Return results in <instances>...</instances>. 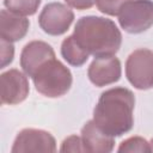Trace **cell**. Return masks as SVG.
I'll return each instance as SVG.
<instances>
[{"instance_id":"7","label":"cell","mask_w":153,"mask_h":153,"mask_svg":"<svg viewBox=\"0 0 153 153\" xmlns=\"http://www.w3.org/2000/svg\"><path fill=\"white\" fill-rule=\"evenodd\" d=\"M55 137L45 130L26 128L18 133L11 148L12 153L25 152H55Z\"/></svg>"},{"instance_id":"14","label":"cell","mask_w":153,"mask_h":153,"mask_svg":"<svg viewBox=\"0 0 153 153\" xmlns=\"http://www.w3.org/2000/svg\"><path fill=\"white\" fill-rule=\"evenodd\" d=\"M42 0H4V6L18 16H33Z\"/></svg>"},{"instance_id":"16","label":"cell","mask_w":153,"mask_h":153,"mask_svg":"<svg viewBox=\"0 0 153 153\" xmlns=\"http://www.w3.org/2000/svg\"><path fill=\"white\" fill-rule=\"evenodd\" d=\"M127 0H96L97 8L108 16H118L121 7Z\"/></svg>"},{"instance_id":"19","label":"cell","mask_w":153,"mask_h":153,"mask_svg":"<svg viewBox=\"0 0 153 153\" xmlns=\"http://www.w3.org/2000/svg\"><path fill=\"white\" fill-rule=\"evenodd\" d=\"M66 4L73 8H76L79 11H84V10H88L91 8L96 0H65Z\"/></svg>"},{"instance_id":"20","label":"cell","mask_w":153,"mask_h":153,"mask_svg":"<svg viewBox=\"0 0 153 153\" xmlns=\"http://www.w3.org/2000/svg\"><path fill=\"white\" fill-rule=\"evenodd\" d=\"M149 145H151V149L153 151V139L151 140V142H149Z\"/></svg>"},{"instance_id":"4","label":"cell","mask_w":153,"mask_h":153,"mask_svg":"<svg viewBox=\"0 0 153 153\" xmlns=\"http://www.w3.org/2000/svg\"><path fill=\"white\" fill-rule=\"evenodd\" d=\"M118 23L129 33H141L153 25L152 0H127L120 10Z\"/></svg>"},{"instance_id":"11","label":"cell","mask_w":153,"mask_h":153,"mask_svg":"<svg viewBox=\"0 0 153 153\" xmlns=\"http://www.w3.org/2000/svg\"><path fill=\"white\" fill-rule=\"evenodd\" d=\"M81 140L85 152L90 153H109L115 146L114 137L105 134L93 120L87 121L81 128Z\"/></svg>"},{"instance_id":"10","label":"cell","mask_w":153,"mask_h":153,"mask_svg":"<svg viewBox=\"0 0 153 153\" xmlns=\"http://www.w3.org/2000/svg\"><path fill=\"white\" fill-rule=\"evenodd\" d=\"M121 73V62L115 56L94 59L87 71L90 81L97 87H103L118 81Z\"/></svg>"},{"instance_id":"15","label":"cell","mask_w":153,"mask_h":153,"mask_svg":"<svg viewBox=\"0 0 153 153\" xmlns=\"http://www.w3.org/2000/svg\"><path fill=\"white\" fill-rule=\"evenodd\" d=\"M118 152H152L149 142L140 136H133L121 142Z\"/></svg>"},{"instance_id":"5","label":"cell","mask_w":153,"mask_h":153,"mask_svg":"<svg viewBox=\"0 0 153 153\" xmlns=\"http://www.w3.org/2000/svg\"><path fill=\"white\" fill-rule=\"evenodd\" d=\"M126 76L137 90L153 87V51L149 49L134 50L126 61Z\"/></svg>"},{"instance_id":"9","label":"cell","mask_w":153,"mask_h":153,"mask_svg":"<svg viewBox=\"0 0 153 153\" xmlns=\"http://www.w3.org/2000/svg\"><path fill=\"white\" fill-rule=\"evenodd\" d=\"M55 57V51L50 44L43 41H31L22 50L20 67L27 76H32L35 72L48 60Z\"/></svg>"},{"instance_id":"8","label":"cell","mask_w":153,"mask_h":153,"mask_svg":"<svg viewBox=\"0 0 153 153\" xmlns=\"http://www.w3.org/2000/svg\"><path fill=\"white\" fill-rule=\"evenodd\" d=\"M1 80V103L16 105L26 99L30 92L26 74L18 69H8L0 75Z\"/></svg>"},{"instance_id":"3","label":"cell","mask_w":153,"mask_h":153,"mask_svg":"<svg viewBox=\"0 0 153 153\" xmlns=\"http://www.w3.org/2000/svg\"><path fill=\"white\" fill-rule=\"evenodd\" d=\"M31 78L36 90L49 98H57L66 94L73 82L69 68L55 57L44 62Z\"/></svg>"},{"instance_id":"13","label":"cell","mask_w":153,"mask_h":153,"mask_svg":"<svg viewBox=\"0 0 153 153\" xmlns=\"http://www.w3.org/2000/svg\"><path fill=\"white\" fill-rule=\"evenodd\" d=\"M61 55L67 61V63H69L71 66H74V67L82 66L90 56V54L86 50H84L80 47V44L75 41L73 35L68 36L67 38H65L62 41Z\"/></svg>"},{"instance_id":"17","label":"cell","mask_w":153,"mask_h":153,"mask_svg":"<svg viewBox=\"0 0 153 153\" xmlns=\"http://www.w3.org/2000/svg\"><path fill=\"white\" fill-rule=\"evenodd\" d=\"M60 152H85L81 137H79L76 135L68 136L61 143Z\"/></svg>"},{"instance_id":"18","label":"cell","mask_w":153,"mask_h":153,"mask_svg":"<svg viewBox=\"0 0 153 153\" xmlns=\"http://www.w3.org/2000/svg\"><path fill=\"white\" fill-rule=\"evenodd\" d=\"M0 41H1V67L0 68H5L7 65H10L13 61L14 47L12 42L5 41L2 38Z\"/></svg>"},{"instance_id":"6","label":"cell","mask_w":153,"mask_h":153,"mask_svg":"<svg viewBox=\"0 0 153 153\" xmlns=\"http://www.w3.org/2000/svg\"><path fill=\"white\" fill-rule=\"evenodd\" d=\"M73 20V11L61 2L47 4L38 16V24L41 29L51 36H60L67 32Z\"/></svg>"},{"instance_id":"2","label":"cell","mask_w":153,"mask_h":153,"mask_svg":"<svg viewBox=\"0 0 153 153\" xmlns=\"http://www.w3.org/2000/svg\"><path fill=\"white\" fill-rule=\"evenodd\" d=\"M73 37L94 59L114 56L122 43V33L117 25L111 19L98 16L78 19Z\"/></svg>"},{"instance_id":"12","label":"cell","mask_w":153,"mask_h":153,"mask_svg":"<svg viewBox=\"0 0 153 153\" xmlns=\"http://www.w3.org/2000/svg\"><path fill=\"white\" fill-rule=\"evenodd\" d=\"M30 22L23 16L1 10L0 12V37L8 42H17L25 37Z\"/></svg>"},{"instance_id":"1","label":"cell","mask_w":153,"mask_h":153,"mask_svg":"<svg viewBox=\"0 0 153 153\" xmlns=\"http://www.w3.org/2000/svg\"><path fill=\"white\" fill-rule=\"evenodd\" d=\"M134 93L126 87L104 91L93 110V121L108 135L122 136L134 126Z\"/></svg>"}]
</instances>
